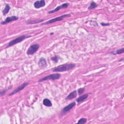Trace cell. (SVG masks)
Masks as SVG:
<instances>
[{
	"instance_id": "cell-19",
	"label": "cell",
	"mask_w": 124,
	"mask_h": 124,
	"mask_svg": "<svg viewBox=\"0 0 124 124\" xmlns=\"http://www.w3.org/2000/svg\"><path fill=\"white\" fill-rule=\"evenodd\" d=\"M60 59V57L58 55H55L51 58V61H52L55 63H57Z\"/></svg>"
},
{
	"instance_id": "cell-11",
	"label": "cell",
	"mask_w": 124,
	"mask_h": 124,
	"mask_svg": "<svg viewBox=\"0 0 124 124\" xmlns=\"http://www.w3.org/2000/svg\"><path fill=\"white\" fill-rule=\"evenodd\" d=\"M38 65L41 68H44L47 66V63L46 60L44 58H41L38 61Z\"/></svg>"
},
{
	"instance_id": "cell-1",
	"label": "cell",
	"mask_w": 124,
	"mask_h": 124,
	"mask_svg": "<svg viewBox=\"0 0 124 124\" xmlns=\"http://www.w3.org/2000/svg\"><path fill=\"white\" fill-rule=\"evenodd\" d=\"M76 67V64L74 63H64L58 65L53 68L52 70L54 72H62L74 69Z\"/></svg>"
},
{
	"instance_id": "cell-13",
	"label": "cell",
	"mask_w": 124,
	"mask_h": 124,
	"mask_svg": "<svg viewBox=\"0 0 124 124\" xmlns=\"http://www.w3.org/2000/svg\"><path fill=\"white\" fill-rule=\"evenodd\" d=\"M78 93H77V90H74L73 91H72V92H71L65 98L66 100H72L74 98H75L77 96Z\"/></svg>"
},
{
	"instance_id": "cell-24",
	"label": "cell",
	"mask_w": 124,
	"mask_h": 124,
	"mask_svg": "<svg viewBox=\"0 0 124 124\" xmlns=\"http://www.w3.org/2000/svg\"><path fill=\"white\" fill-rule=\"evenodd\" d=\"M53 34V32H52V33H50V35H51V34Z\"/></svg>"
},
{
	"instance_id": "cell-14",
	"label": "cell",
	"mask_w": 124,
	"mask_h": 124,
	"mask_svg": "<svg viewBox=\"0 0 124 124\" xmlns=\"http://www.w3.org/2000/svg\"><path fill=\"white\" fill-rule=\"evenodd\" d=\"M44 21V19H33V20H29L26 21L27 24H34L39 23H41Z\"/></svg>"
},
{
	"instance_id": "cell-16",
	"label": "cell",
	"mask_w": 124,
	"mask_h": 124,
	"mask_svg": "<svg viewBox=\"0 0 124 124\" xmlns=\"http://www.w3.org/2000/svg\"><path fill=\"white\" fill-rule=\"evenodd\" d=\"M11 7L8 4H6L5 7L4 8V9L2 11V14L3 16H5L9 12L10 10Z\"/></svg>"
},
{
	"instance_id": "cell-5",
	"label": "cell",
	"mask_w": 124,
	"mask_h": 124,
	"mask_svg": "<svg viewBox=\"0 0 124 124\" xmlns=\"http://www.w3.org/2000/svg\"><path fill=\"white\" fill-rule=\"evenodd\" d=\"M40 45L38 44H34L31 45L27 50L26 54L28 55H32L39 49Z\"/></svg>"
},
{
	"instance_id": "cell-23",
	"label": "cell",
	"mask_w": 124,
	"mask_h": 124,
	"mask_svg": "<svg viewBox=\"0 0 124 124\" xmlns=\"http://www.w3.org/2000/svg\"><path fill=\"white\" fill-rule=\"evenodd\" d=\"M100 24L102 26H108L110 25V24L109 23H105V22H101Z\"/></svg>"
},
{
	"instance_id": "cell-22",
	"label": "cell",
	"mask_w": 124,
	"mask_h": 124,
	"mask_svg": "<svg viewBox=\"0 0 124 124\" xmlns=\"http://www.w3.org/2000/svg\"><path fill=\"white\" fill-rule=\"evenodd\" d=\"M11 87H12V86H11L10 88H11ZM10 88H8V89H3V90H1V91H0V96H2V95H4V94L6 93V92L9 90V89H10Z\"/></svg>"
},
{
	"instance_id": "cell-18",
	"label": "cell",
	"mask_w": 124,
	"mask_h": 124,
	"mask_svg": "<svg viewBox=\"0 0 124 124\" xmlns=\"http://www.w3.org/2000/svg\"><path fill=\"white\" fill-rule=\"evenodd\" d=\"M98 6V5L93 1H91V2L90 3V6L88 7V10H92L93 9H95V8H96Z\"/></svg>"
},
{
	"instance_id": "cell-8",
	"label": "cell",
	"mask_w": 124,
	"mask_h": 124,
	"mask_svg": "<svg viewBox=\"0 0 124 124\" xmlns=\"http://www.w3.org/2000/svg\"><path fill=\"white\" fill-rule=\"evenodd\" d=\"M69 6V3H67V2H65V3H64L58 6H57V7H56L55 9L52 10H50L49 11H48L47 12V14H53L56 12H57L58 11H59L61 9H64V8H66L67 7H68V6Z\"/></svg>"
},
{
	"instance_id": "cell-2",
	"label": "cell",
	"mask_w": 124,
	"mask_h": 124,
	"mask_svg": "<svg viewBox=\"0 0 124 124\" xmlns=\"http://www.w3.org/2000/svg\"><path fill=\"white\" fill-rule=\"evenodd\" d=\"M31 35H27V34H24V35H22L21 36H19L13 40H12L11 41H10L7 44V45L6 46L5 48H8L11 46H12L14 45H15L16 44H17L19 43H20L21 42H22L23 40H25L26 39H28L30 37H31Z\"/></svg>"
},
{
	"instance_id": "cell-21",
	"label": "cell",
	"mask_w": 124,
	"mask_h": 124,
	"mask_svg": "<svg viewBox=\"0 0 124 124\" xmlns=\"http://www.w3.org/2000/svg\"><path fill=\"white\" fill-rule=\"evenodd\" d=\"M85 90V88L83 87V88H80L78 89L77 90V93H78V94L81 95V94H82V93L84 92Z\"/></svg>"
},
{
	"instance_id": "cell-6",
	"label": "cell",
	"mask_w": 124,
	"mask_h": 124,
	"mask_svg": "<svg viewBox=\"0 0 124 124\" xmlns=\"http://www.w3.org/2000/svg\"><path fill=\"white\" fill-rule=\"evenodd\" d=\"M29 82H25L23 83H22V84H21L20 85H19V86H18L17 88H16L15 89H14L12 92H11L9 94V96H12L14 94H15L16 93L21 91L22 90H23L27 86H28L29 85Z\"/></svg>"
},
{
	"instance_id": "cell-4",
	"label": "cell",
	"mask_w": 124,
	"mask_h": 124,
	"mask_svg": "<svg viewBox=\"0 0 124 124\" xmlns=\"http://www.w3.org/2000/svg\"><path fill=\"white\" fill-rule=\"evenodd\" d=\"M61 76V75L59 73H54V74H51L50 75H48L46 76H45L40 79L38 80L39 82H41L42 81H46L47 80H55L57 79H58L60 78Z\"/></svg>"
},
{
	"instance_id": "cell-9",
	"label": "cell",
	"mask_w": 124,
	"mask_h": 124,
	"mask_svg": "<svg viewBox=\"0 0 124 124\" xmlns=\"http://www.w3.org/2000/svg\"><path fill=\"white\" fill-rule=\"evenodd\" d=\"M18 19V17L16 16H8L4 20L1 22L0 24L1 25H5L6 24H8L11 22L16 21Z\"/></svg>"
},
{
	"instance_id": "cell-20",
	"label": "cell",
	"mask_w": 124,
	"mask_h": 124,
	"mask_svg": "<svg viewBox=\"0 0 124 124\" xmlns=\"http://www.w3.org/2000/svg\"><path fill=\"white\" fill-rule=\"evenodd\" d=\"M87 122V119L85 118H81L78 121L77 124H84L86 123Z\"/></svg>"
},
{
	"instance_id": "cell-7",
	"label": "cell",
	"mask_w": 124,
	"mask_h": 124,
	"mask_svg": "<svg viewBox=\"0 0 124 124\" xmlns=\"http://www.w3.org/2000/svg\"><path fill=\"white\" fill-rule=\"evenodd\" d=\"M76 105V102H72L68 105L65 106L61 111V113L62 114H64L67 113L68 111L71 110L73 108H74Z\"/></svg>"
},
{
	"instance_id": "cell-3",
	"label": "cell",
	"mask_w": 124,
	"mask_h": 124,
	"mask_svg": "<svg viewBox=\"0 0 124 124\" xmlns=\"http://www.w3.org/2000/svg\"><path fill=\"white\" fill-rule=\"evenodd\" d=\"M71 16V15L70 14H64V15L60 16H58V17H56L55 18L51 19H50V20H48V21H46L45 22H44V23H42L41 24V26L46 25H47V24H51V23H54V22H57V21L62 20L65 17H69Z\"/></svg>"
},
{
	"instance_id": "cell-10",
	"label": "cell",
	"mask_w": 124,
	"mask_h": 124,
	"mask_svg": "<svg viewBox=\"0 0 124 124\" xmlns=\"http://www.w3.org/2000/svg\"><path fill=\"white\" fill-rule=\"evenodd\" d=\"M46 5V2L44 0H37L33 3V6L36 9H39L41 7H44Z\"/></svg>"
},
{
	"instance_id": "cell-15",
	"label": "cell",
	"mask_w": 124,
	"mask_h": 124,
	"mask_svg": "<svg viewBox=\"0 0 124 124\" xmlns=\"http://www.w3.org/2000/svg\"><path fill=\"white\" fill-rule=\"evenodd\" d=\"M43 104L44 106H45L46 107H50L52 106V103L51 101H50V100H49L48 98H44L43 99Z\"/></svg>"
},
{
	"instance_id": "cell-17",
	"label": "cell",
	"mask_w": 124,
	"mask_h": 124,
	"mask_svg": "<svg viewBox=\"0 0 124 124\" xmlns=\"http://www.w3.org/2000/svg\"><path fill=\"white\" fill-rule=\"evenodd\" d=\"M124 52V48L122 47L121 48H119L117 49L114 51H112L110 52L112 55H117V54H121Z\"/></svg>"
},
{
	"instance_id": "cell-12",
	"label": "cell",
	"mask_w": 124,
	"mask_h": 124,
	"mask_svg": "<svg viewBox=\"0 0 124 124\" xmlns=\"http://www.w3.org/2000/svg\"><path fill=\"white\" fill-rule=\"evenodd\" d=\"M89 93H85L80 95V96H79L78 98L76 99V102H78V103H81L83 102L86 99H87L89 96Z\"/></svg>"
}]
</instances>
